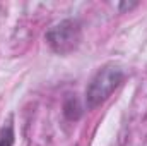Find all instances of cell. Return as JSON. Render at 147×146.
Wrapping results in <instances>:
<instances>
[{
	"instance_id": "obj_5",
	"label": "cell",
	"mask_w": 147,
	"mask_h": 146,
	"mask_svg": "<svg viewBox=\"0 0 147 146\" xmlns=\"http://www.w3.org/2000/svg\"><path fill=\"white\" fill-rule=\"evenodd\" d=\"M137 5V2H121L120 5H118V9L120 10H130V9H134Z\"/></svg>"
},
{
	"instance_id": "obj_4",
	"label": "cell",
	"mask_w": 147,
	"mask_h": 146,
	"mask_svg": "<svg viewBox=\"0 0 147 146\" xmlns=\"http://www.w3.org/2000/svg\"><path fill=\"white\" fill-rule=\"evenodd\" d=\"M14 127L9 124L0 129V146H12L14 145Z\"/></svg>"
},
{
	"instance_id": "obj_3",
	"label": "cell",
	"mask_w": 147,
	"mask_h": 146,
	"mask_svg": "<svg viewBox=\"0 0 147 146\" xmlns=\"http://www.w3.org/2000/svg\"><path fill=\"white\" fill-rule=\"evenodd\" d=\"M63 115L69 119V120H79L80 115H82V107L79 103V100L75 96H67L65 102H63Z\"/></svg>"
},
{
	"instance_id": "obj_1",
	"label": "cell",
	"mask_w": 147,
	"mask_h": 146,
	"mask_svg": "<svg viewBox=\"0 0 147 146\" xmlns=\"http://www.w3.org/2000/svg\"><path fill=\"white\" fill-rule=\"evenodd\" d=\"M125 72L118 65H105L92 76L91 83L86 88V107L87 110H94L99 105H103L111 93L123 83Z\"/></svg>"
},
{
	"instance_id": "obj_2",
	"label": "cell",
	"mask_w": 147,
	"mask_h": 146,
	"mask_svg": "<svg viewBox=\"0 0 147 146\" xmlns=\"http://www.w3.org/2000/svg\"><path fill=\"white\" fill-rule=\"evenodd\" d=\"M45 40L55 53L69 55L74 50H77V46L80 45L82 26L77 19H63V21L53 24L46 31Z\"/></svg>"
}]
</instances>
